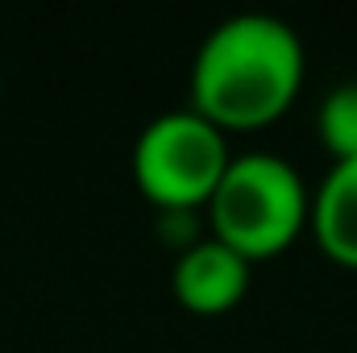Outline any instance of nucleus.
I'll list each match as a JSON object with an SVG mask.
<instances>
[{
	"mask_svg": "<svg viewBox=\"0 0 357 353\" xmlns=\"http://www.w3.org/2000/svg\"><path fill=\"white\" fill-rule=\"evenodd\" d=\"M303 42L270 13H237L212 25L191 59V112L229 129H262L278 121L303 88Z\"/></svg>",
	"mask_w": 357,
	"mask_h": 353,
	"instance_id": "obj_1",
	"label": "nucleus"
},
{
	"mask_svg": "<svg viewBox=\"0 0 357 353\" xmlns=\"http://www.w3.org/2000/svg\"><path fill=\"white\" fill-rule=\"evenodd\" d=\"M307 212L312 191L303 187V175L278 154L250 150L229 158L204 208V225L208 237L237 250L245 262H262L307 229Z\"/></svg>",
	"mask_w": 357,
	"mask_h": 353,
	"instance_id": "obj_2",
	"label": "nucleus"
},
{
	"mask_svg": "<svg viewBox=\"0 0 357 353\" xmlns=\"http://www.w3.org/2000/svg\"><path fill=\"white\" fill-rule=\"evenodd\" d=\"M229 137L191 108L154 117L133 142V183L158 208H195L204 212L216 183L229 167Z\"/></svg>",
	"mask_w": 357,
	"mask_h": 353,
	"instance_id": "obj_3",
	"label": "nucleus"
},
{
	"mask_svg": "<svg viewBox=\"0 0 357 353\" xmlns=\"http://www.w3.org/2000/svg\"><path fill=\"white\" fill-rule=\"evenodd\" d=\"M250 270H254V262H245L237 250L220 246L216 237H204L175 258L171 291H175L178 308H187L195 316H225L245 299Z\"/></svg>",
	"mask_w": 357,
	"mask_h": 353,
	"instance_id": "obj_4",
	"label": "nucleus"
},
{
	"mask_svg": "<svg viewBox=\"0 0 357 353\" xmlns=\"http://www.w3.org/2000/svg\"><path fill=\"white\" fill-rule=\"evenodd\" d=\"M307 229L337 266L357 270V158L333 163L312 191Z\"/></svg>",
	"mask_w": 357,
	"mask_h": 353,
	"instance_id": "obj_5",
	"label": "nucleus"
},
{
	"mask_svg": "<svg viewBox=\"0 0 357 353\" xmlns=\"http://www.w3.org/2000/svg\"><path fill=\"white\" fill-rule=\"evenodd\" d=\"M316 133H320V146L333 154V163L357 158V84H341L320 100Z\"/></svg>",
	"mask_w": 357,
	"mask_h": 353,
	"instance_id": "obj_6",
	"label": "nucleus"
},
{
	"mask_svg": "<svg viewBox=\"0 0 357 353\" xmlns=\"http://www.w3.org/2000/svg\"><path fill=\"white\" fill-rule=\"evenodd\" d=\"M204 237H208L204 233V212H195V208H167V212H158V241L175 246L178 254H187Z\"/></svg>",
	"mask_w": 357,
	"mask_h": 353,
	"instance_id": "obj_7",
	"label": "nucleus"
}]
</instances>
